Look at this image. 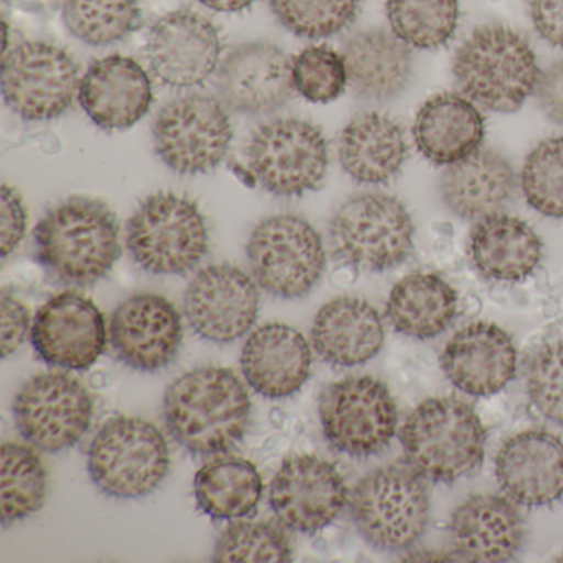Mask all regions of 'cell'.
I'll list each match as a JSON object with an SVG mask.
<instances>
[{"label":"cell","instance_id":"cell-6","mask_svg":"<svg viewBox=\"0 0 563 563\" xmlns=\"http://www.w3.org/2000/svg\"><path fill=\"white\" fill-rule=\"evenodd\" d=\"M126 240L134 262L154 275H184L209 250L199 206L173 192L154 194L137 207L128 222Z\"/></svg>","mask_w":563,"mask_h":563},{"label":"cell","instance_id":"cell-2","mask_svg":"<svg viewBox=\"0 0 563 563\" xmlns=\"http://www.w3.org/2000/svg\"><path fill=\"white\" fill-rule=\"evenodd\" d=\"M34 239L41 265L67 285H95L121 256L113 210L90 197H70L52 207L35 227Z\"/></svg>","mask_w":563,"mask_h":563},{"label":"cell","instance_id":"cell-39","mask_svg":"<svg viewBox=\"0 0 563 563\" xmlns=\"http://www.w3.org/2000/svg\"><path fill=\"white\" fill-rule=\"evenodd\" d=\"M292 559L288 536L275 523L235 522L220 536L213 562H273Z\"/></svg>","mask_w":563,"mask_h":563},{"label":"cell","instance_id":"cell-12","mask_svg":"<svg viewBox=\"0 0 563 563\" xmlns=\"http://www.w3.org/2000/svg\"><path fill=\"white\" fill-rule=\"evenodd\" d=\"M229 113L216 98L189 95L167 104L154 123L159 159L174 173L197 176L222 164L232 144Z\"/></svg>","mask_w":563,"mask_h":563},{"label":"cell","instance_id":"cell-42","mask_svg":"<svg viewBox=\"0 0 563 563\" xmlns=\"http://www.w3.org/2000/svg\"><path fill=\"white\" fill-rule=\"evenodd\" d=\"M31 329V312L24 302L8 291L0 296V347L2 357L14 354L27 338Z\"/></svg>","mask_w":563,"mask_h":563},{"label":"cell","instance_id":"cell-26","mask_svg":"<svg viewBox=\"0 0 563 563\" xmlns=\"http://www.w3.org/2000/svg\"><path fill=\"white\" fill-rule=\"evenodd\" d=\"M311 341L322 361L355 367L380 352L384 322L377 309L364 299L338 298L322 306L316 316Z\"/></svg>","mask_w":563,"mask_h":563},{"label":"cell","instance_id":"cell-46","mask_svg":"<svg viewBox=\"0 0 563 563\" xmlns=\"http://www.w3.org/2000/svg\"><path fill=\"white\" fill-rule=\"evenodd\" d=\"M199 2L217 12H242L255 0H199Z\"/></svg>","mask_w":563,"mask_h":563},{"label":"cell","instance_id":"cell-15","mask_svg":"<svg viewBox=\"0 0 563 563\" xmlns=\"http://www.w3.org/2000/svg\"><path fill=\"white\" fill-rule=\"evenodd\" d=\"M347 487L338 467L314 454L283 461L269 487V506L286 529L316 533L344 509Z\"/></svg>","mask_w":563,"mask_h":563},{"label":"cell","instance_id":"cell-45","mask_svg":"<svg viewBox=\"0 0 563 563\" xmlns=\"http://www.w3.org/2000/svg\"><path fill=\"white\" fill-rule=\"evenodd\" d=\"M537 95L545 117L563 128V60L556 62L545 74L540 75Z\"/></svg>","mask_w":563,"mask_h":563},{"label":"cell","instance_id":"cell-5","mask_svg":"<svg viewBox=\"0 0 563 563\" xmlns=\"http://www.w3.org/2000/svg\"><path fill=\"white\" fill-rule=\"evenodd\" d=\"M332 255L357 272L397 268L413 250V222L400 200L385 194H358L345 200L329 227Z\"/></svg>","mask_w":563,"mask_h":563},{"label":"cell","instance_id":"cell-24","mask_svg":"<svg viewBox=\"0 0 563 563\" xmlns=\"http://www.w3.org/2000/svg\"><path fill=\"white\" fill-rule=\"evenodd\" d=\"M311 364L305 335L276 322L256 329L242 352V371L250 387L272 400L295 395L308 382Z\"/></svg>","mask_w":563,"mask_h":563},{"label":"cell","instance_id":"cell-34","mask_svg":"<svg viewBox=\"0 0 563 563\" xmlns=\"http://www.w3.org/2000/svg\"><path fill=\"white\" fill-rule=\"evenodd\" d=\"M47 497V473L41 457L18 443L2 444L0 471V506L2 523L18 522L44 506Z\"/></svg>","mask_w":563,"mask_h":563},{"label":"cell","instance_id":"cell-9","mask_svg":"<svg viewBox=\"0 0 563 563\" xmlns=\"http://www.w3.org/2000/svg\"><path fill=\"white\" fill-rule=\"evenodd\" d=\"M256 283L282 299L308 295L325 266V252L318 230L298 216L268 217L250 235L246 245Z\"/></svg>","mask_w":563,"mask_h":563},{"label":"cell","instance_id":"cell-25","mask_svg":"<svg viewBox=\"0 0 563 563\" xmlns=\"http://www.w3.org/2000/svg\"><path fill=\"white\" fill-rule=\"evenodd\" d=\"M451 539L461 559L506 562L522 545L523 523L519 510L506 497L476 494L454 510Z\"/></svg>","mask_w":563,"mask_h":563},{"label":"cell","instance_id":"cell-22","mask_svg":"<svg viewBox=\"0 0 563 563\" xmlns=\"http://www.w3.org/2000/svg\"><path fill=\"white\" fill-rule=\"evenodd\" d=\"M441 367L464 394L489 397L512 380L517 352L512 339L499 325L473 322L450 339L441 354Z\"/></svg>","mask_w":563,"mask_h":563},{"label":"cell","instance_id":"cell-11","mask_svg":"<svg viewBox=\"0 0 563 563\" xmlns=\"http://www.w3.org/2000/svg\"><path fill=\"white\" fill-rule=\"evenodd\" d=\"M325 440L352 457L380 453L397 430V405L387 385L374 377H351L328 385L319 400Z\"/></svg>","mask_w":563,"mask_h":563},{"label":"cell","instance_id":"cell-33","mask_svg":"<svg viewBox=\"0 0 563 563\" xmlns=\"http://www.w3.org/2000/svg\"><path fill=\"white\" fill-rule=\"evenodd\" d=\"M194 494L199 509L212 519H242L255 514L262 499L263 481L250 461L217 457L197 471Z\"/></svg>","mask_w":563,"mask_h":563},{"label":"cell","instance_id":"cell-44","mask_svg":"<svg viewBox=\"0 0 563 563\" xmlns=\"http://www.w3.org/2000/svg\"><path fill=\"white\" fill-rule=\"evenodd\" d=\"M529 14L537 34L563 48V0H529Z\"/></svg>","mask_w":563,"mask_h":563},{"label":"cell","instance_id":"cell-36","mask_svg":"<svg viewBox=\"0 0 563 563\" xmlns=\"http://www.w3.org/2000/svg\"><path fill=\"white\" fill-rule=\"evenodd\" d=\"M64 21L78 41L103 47L134 31L140 0H65Z\"/></svg>","mask_w":563,"mask_h":563},{"label":"cell","instance_id":"cell-28","mask_svg":"<svg viewBox=\"0 0 563 563\" xmlns=\"http://www.w3.org/2000/svg\"><path fill=\"white\" fill-rule=\"evenodd\" d=\"M407 156L404 128L380 113L358 114L339 140L342 169L364 186H384L394 180Z\"/></svg>","mask_w":563,"mask_h":563},{"label":"cell","instance_id":"cell-4","mask_svg":"<svg viewBox=\"0 0 563 563\" xmlns=\"http://www.w3.org/2000/svg\"><path fill=\"white\" fill-rule=\"evenodd\" d=\"M400 440L408 464L420 476L451 484L470 476L483 463L486 430L463 401L430 398L407 418Z\"/></svg>","mask_w":563,"mask_h":563},{"label":"cell","instance_id":"cell-21","mask_svg":"<svg viewBox=\"0 0 563 563\" xmlns=\"http://www.w3.org/2000/svg\"><path fill=\"white\" fill-rule=\"evenodd\" d=\"M504 494L527 507L550 506L563 496V443L549 431L527 430L507 440L496 460Z\"/></svg>","mask_w":563,"mask_h":563},{"label":"cell","instance_id":"cell-8","mask_svg":"<svg viewBox=\"0 0 563 563\" xmlns=\"http://www.w3.org/2000/svg\"><path fill=\"white\" fill-rule=\"evenodd\" d=\"M166 438L150 421L117 417L103 424L88 450V471L98 489L117 499H141L169 471Z\"/></svg>","mask_w":563,"mask_h":563},{"label":"cell","instance_id":"cell-23","mask_svg":"<svg viewBox=\"0 0 563 563\" xmlns=\"http://www.w3.org/2000/svg\"><path fill=\"white\" fill-rule=\"evenodd\" d=\"M81 108L98 128L123 131L140 123L153 104L150 75L123 55L98 60L80 81Z\"/></svg>","mask_w":563,"mask_h":563},{"label":"cell","instance_id":"cell-14","mask_svg":"<svg viewBox=\"0 0 563 563\" xmlns=\"http://www.w3.org/2000/svg\"><path fill=\"white\" fill-rule=\"evenodd\" d=\"M14 417L22 437L47 453L75 446L93 418L87 388L67 374L35 375L19 390Z\"/></svg>","mask_w":563,"mask_h":563},{"label":"cell","instance_id":"cell-29","mask_svg":"<svg viewBox=\"0 0 563 563\" xmlns=\"http://www.w3.org/2000/svg\"><path fill=\"white\" fill-rule=\"evenodd\" d=\"M542 253L543 243L536 230L517 217L496 213L481 220L471 233V262L490 282L529 278L542 262Z\"/></svg>","mask_w":563,"mask_h":563},{"label":"cell","instance_id":"cell-27","mask_svg":"<svg viewBox=\"0 0 563 563\" xmlns=\"http://www.w3.org/2000/svg\"><path fill=\"white\" fill-rule=\"evenodd\" d=\"M486 133L483 114L473 101L456 93L428 100L413 123V140L434 166H453L481 150Z\"/></svg>","mask_w":563,"mask_h":563},{"label":"cell","instance_id":"cell-1","mask_svg":"<svg viewBox=\"0 0 563 563\" xmlns=\"http://www.w3.org/2000/svg\"><path fill=\"white\" fill-rule=\"evenodd\" d=\"M250 411L249 391L232 368L187 372L164 398L169 433L194 454L225 453L236 446L245 437Z\"/></svg>","mask_w":563,"mask_h":563},{"label":"cell","instance_id":"cell-20","mask_svg":"<svg viewBox=\"0 0 563 563\" xmlns=\"http://www.w3.org/2000/svg\"><path fill=\"white\" fill-rule=\"evenodd\" d=\"M292 91V62L276 45H242L220 67V97L239 113H272L291 98Z\"/></svg>","mask_w":563,"mask_h":563},{"label":"cell","instance_id":"cell-41","mask_svg":"<svg viewBox=\"0 0 563 563\" xmlns=\"http://www.w3.org/2000/svg\"><path fill=\"white\" fill-rule=\"evenodd\" d=\"M527 391L547 420L563 427V339L537 352L530 362Z\"/></svg>","mask_w":563,"mask_h":563},{"label":"cell","instance_id":"cell-16","mask_svg":"<svg viewBox=\"0 0 563 563\" xmlns=\"http://www.w3.org/2000/svg\"><path fill=\"white\" fill-rule=\"evenodd\" d=\"M255 283L233 265H212L197 273L186 292V318L197 335L229 344L245 335L258 316Z\"/></svg>","mask_w":563,"mask_h":563},{"label":"cell","instance_id":"cell-37","mask_svg":"<svg viewBox=\"0 0 563 563\" xmlns=\"http://www.w3.org/2000/svg\"><path fill=\"white\" fill-rule=\"evenodd\" d=\"M522 192L537 212L563 219V137H549L526 157Z\"/></svg>","mask_w":563,"mask_h":563},{"label":"cell","instance_id":"cell-38","mask_svg":"<svg viewBox=\"0 0 563 563\" xmlns=\"http://www.w3.org/2000/svg\"><path fill=\"white\" fill-rule=\"evenodd\" d=\"M362 0H272L283 27L302 38H328L347 29Z\"/></svg>","mask_w":563,"mask_h":563},{"label":"cell","instance_id":"cell-47","mask_svg":"<svg viewBox=\"0 0 563 563\" xmlns=\"http://www.w3.org/2000/svg\"><path fill=\"white\" fill-rule=\"evenodd\" d=\"M559 560H563V553H560Z\"/></svg>","mask_w":563,"mask_h":563},{"label":"cell","instance_id":"cell-18","mask_svg":"<svg viewBox=\"0 0 563 563\" xmlns=\"http://www.w3.org/2000/svg\"><path fill=\"white\" fill-rule=\"evenodd\" d=\"M222 54L212 22L192 11H177L161 19L147 41V60L157 80L167 87L202 85L217 70Z\"/></svg>","mask_w":563,"mask_h":563},{"label":"cell","instance_id":"cell-3","mask_svg":"<svg viewBox=\"0 0 563 563\" xmlns=\"http://www.w3.org/2000/svg\"><path fill=\"white\" fill-rule=\"evenodd\" d=\"M453 75L467 100L496 113L519 110L540 80L529 42L504 25H484L464 38Z\"/></svg>","mask_w":563,"mask_h":563},{"label":"cell","instance_id":"cell-10","mask_svg":"<svg viewBox=\"0 0 563 563\" xmlns=\"http://www.w3.org/2000/svg\"><path fill=\"white\" fill-rule=\"evenodd\" d=\"M246 159L263 189L279 197H301L324 180L328 141L309 121L282 118L253 133Z\"/></svg>","mask_w":563,"mask_h":563},{"label":"cell","instance_id":"cell-30","mask_svg":"<svg viewBox=\"0 0 563 563\" xmlns=\"http://www.w3.org/2000/svg\"><path fill=\"white\" fill-rule=\"evenodd\" d=\"M516 174L503 154L477 151L448 167L441 196L451 212L466 220H483L499 213L512 199Z\"/></svg>","mask_w":563,"mask_h":563},{"label":"cell","instance_id":"cell-40","mask_svg":"<svg viewBox=\"0 0 563 563\" xmlns=\"http://www.w3.org/2000/svg\"><path fill=\"white\" fill-rule=\"evenodd\" d=\"M344 57L328 47H309L292 60V85L311 103H331L347 87Z\"/></svg>","mask_w":563,"mask_h":563},{"label":"cell","instance_id":"cell-35","mask_svg":"<svg viewBox=\"0 0 563 563\" xmlns=\"http://www.w3.org/2000/svg\"><path fill=\"white\" fill-rule=\"evenodd\" d=\"M387 18L408 47L437 51L453 38L460 4L457 0H387Z\"/></svg>","mask_w":563,"mask_h":563},{"label":"cell","instance_id":"cell-17","mask_svg":"<svg viewBox=\"0 0 563 563\" xmlns=\"http://www.w3.org/2000/svg\"><path fill=\"white\" fill-rule=\"evenodd\" d=\"M31 332L38 357L67 371H87L107 347L103 314L77 291L62 292L45 302Z\"/></svg>","mask_w":563,"mask_h":563},{"label":"cell","instance_id":"cell-31","mask_svg":"<svg viewBox=\"0 0 563 563\" xmlns=\"http://www.w3.org/2000/svg\"><path fill=\"white\" fill-rule=\"evenodd\" d=\"M349 85L362 98L388 100L405 90L411 77V54L395 34L368 31L344 48Z\"/></svg>","mask_w":563,"mask_h":563},{"label":"cell","instance_id":"cell-43","mask_svg":"<svg viewBox=\"0 0 563 563\" xmlns=\"http://www.w3.org/2000/svg\"><path fill=\"white\" fill-rule=\"evenodd\" d=\"M27 229V212L22 197L12 187H2L0 202V246L2 256H9L22 242Z\"/></svg>","mask_w":563,"mask_h":563},{"label":"cell","instance_id":"cell-13","mask_svg":"<svg viewBox=\"0 0 563 563\" xmlns=\"http://www.w3.org/2000/svg\"><path fill=\"white\" fill-rule=\"evenodd\" d=\"M78 90L77 64L55 45L25 42L4 57L2 95L22 120L51 121L62 117Z\"/></svg>","mask_w":563,"mask_h":563},{"label":"cell","instance_id":"cell-32","mask_svg":"<svg viewBox=\"0 0 563 563\" xmlns=\"http://www.w3.org/2000/svg\"><path fill=\"white\" fill-rule=\"evenodd\" d=\"M456 314V291L433 273L405 276L388 296V321L408 338H437L450 328Z\"/></svg>","mask_w":563,"mask_h":563},{"label":"cell","instance_id":"cell-7","mask_svg":"<svg viewBox=\"0 0 563 563\" xmlns=\"http://www.w3.org/2000/svg\"><path fill=\"white\" fill-rule=\"evenodd\" d=\"M424 477L408 464L372 471L352 490L351 514L361 536L380 550L413 545L430 519Z\"/></svg>","mask_w":563,"mask_h":563},{"label":"cell","instance_id":"cell-19","mask_svg":"<svg viewBox=\"0 0 563 563\" xmlns=\"http://www.w3.org/2000/svg\"><path fill=\"white\" fill-rule=\"evenodd\" d=\"M110 334L114 352L128 367L156 372L179 352L183 321L163 296L137 295L114 311Z\"/></svg>","mask_w":563,"mask_h":563}]
</instances>
